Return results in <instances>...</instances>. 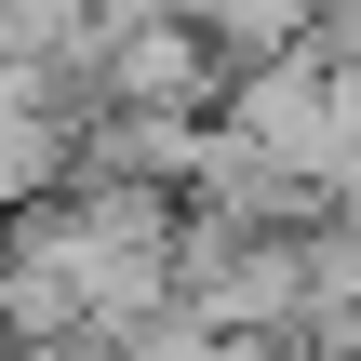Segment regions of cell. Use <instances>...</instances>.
<instances>
[{
	"label": "cell",
	"instance_id": "obj_1",
	"mask_svg": "<svg viewBox=\"0 0 361 361\" xmlns=\"http://www.w3.org/2000/svg\"><path fill=\"white\" fill-rule=\"evenodd\" d=\"M214 80H228V67L201 54V27H188V13L94 40V67H80V94H94V107H134V121H214Z\"/></svg>",
	"mask_w": 361,
	"mask_h": 361
},
{
	"label": "cell",
	"instance_id": "obj_2",
	"mask_svg": "<svg viewBox=\"0 0 361 361\" xmlns=\"http://www.w3.org/2000/svg\"><path fill=\"white\" fill-rule=\"evenodd\" d=\"M80 174V80L67 67H0V214L54 201Z\"/></svg>",
	"mask_w": 361,
	"mask_h": 361
},
{
	"label": "cell",
	"instance_id": "obj_3",
	"mask_svg": "<svg viewBox=\"0 0 361 361\" xmlns=\"http://www.w3.org/2000/svg\"><path fill=\"white\" fill-rule=\"evenodd\" d=\"M201 54L214 67H268V54H308L322 40V0H188Z\"/></svg>",
	"mask_w": 361,
	"mask_h": 361
}]
</instances>
